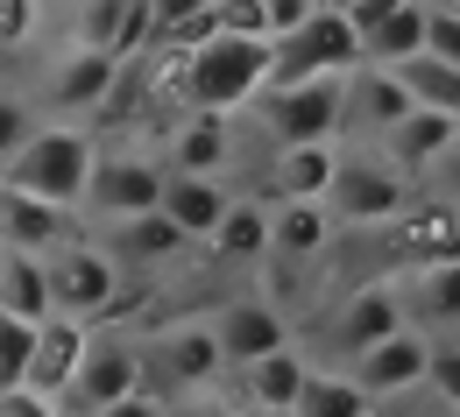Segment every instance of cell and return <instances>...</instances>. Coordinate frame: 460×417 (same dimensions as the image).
Wrapping results in <instances>:
<instances>
[{"label":"cell","mask_w":460,"mask_h":417,"mask_svg":"<svg viewBox=\"0 0 460 417\" xmlns=\"http://www.w3.org/2000/svg\"><path fill=\"white\" fill-rule=\"evenodd\" d=\"M425 417H460V411H454V404H439V396H432V411H425Z\"/></svg>","instance_id":"ee69618b"},{"label":"cell","mask_w":460,"mask_h":417,"mask_svg":"<svg viewBox=\"0 0 460 417\" xmlns=\"http://www.w3.org/2000/svg\"><path fill=\"white\" fill-rule=\"evenodd\" d=\"M114 262H171V255H184L191 240L177 234L164 213H142V220H120V227H107V240H100Z\"/></svg>","instance_id":"d4e9b609"},{"label":"cell","mask_w":460,"mask_h":417,"mask_svg":"<svg viewBox=\"0 0 460 417\" xmlns=\"http://www.w3.org/2000/svg\"><path fill=\"white\" fill-rule=\"evenodd\" d=\"M454 142H460V120L411 107V114H403L397 127H390V135L376 142V156H383V163H390V170H397L411 191H418V178H425V170H432V163H439V156H447Z\"/></svg>","instance_id":"9a60e30c"},{"label":"cell","mask_w":460,"mask_h":417,"mask_svg":"<svg viewBox=\"0 0 460 417\" xmlns=\"http://www.w3.org/2000/svg\"><path fill=\"white\" fill-rule=\"evenodd\" d=\"M305 375H312V361L297 354V347H277V354L248 361L241 368V411H290L297 404V389H305Z\"/></svg>","instance_id":"603a6c76"},{"label":"cell","mask_w":460,"mask_h":417,"mask_svg":"<svg viewBox=\"0 0 460 417\" xmlns=\"http://www.w3.org/2000/svg\"><path fill=\"white\" fill-rule=\"evenodd\" d=\"M418 57L454 64V71H460V14H439V7H425V50H418Z\"/></svg>","instance_id":"d6a6232c"},{"label":"cell","mask_w":460,"mask_h":417,"mask_svg":"<svg viewBox=\"0 0 460 417\" xmlns=\"http://www.w3.org/2000/svg\"><path fill=\"white\" fill-rule=\"evenodd\" d=\"M156 198H164V170L149 163V156H93V178H85V213L100 220V227H120V220H142V213H156Z\"/></svg>","instance_id":"ba28073f"},{"label":"cell","mask_w":460,"mask_h":417,"mask_svg":"<svg viewBox=\"0 0 460 417\" xmlns=\"http://www.w3.org/2000/svg\"><path fill=\"white\" fill-rule=\"evenodd\" d=\"M397 85L411 92V107H425V114H447V120H460V71H454V64L411 57V64H397Z\"/></svg>","instance_id":"83f0119b"},{"label":"cell","mask_w":460,"mask_h":417,"mask_svg":"<svg viewBox=\"0 0 460 417\" xmlns=\"http://www.w3.org/2000/svg\"><path fill=\"white\" fill-rule=\"evenodd\" d=\"M36 43V0H0V57Z\"/></svg>","instance_id":"e575fe53"},{"label":"cell","mask_w":460,"mask_h":417,"mask_svg":"<svg viewBox=\"0 0 460 417\" xmlns=\"http://www.w3.org/2000/svg\"><path fill=\"white\" fill-rule=\"evenodd\" d=\"M206 0H149V22H156V36H171L177 22H191Z\"/></svg>","instance_id":"ab89813d"},{"label":"cell","mask_w":460,"mask_h":417,"mask_svg":"<svg viewBox=\"0 0 460 417\" xmlns=\"http://www.w3.org/2000/svg\"><path fill=\"white\" fill-rule=\"evenodd\" d=\"M64 240H71V213L22 198V191H0V248L7 255H58Z\"/></svg>","instance_id":"e0dca14e"},{"label":"cell","mask_w":460,"mask_h":417,"mask_svg":"<svg viewBox=\"0 0 460 417\" xmlns=\"http://www.w3.org/2000/svg\"><path fill=\"white\" fill-rule=\"evenodd\" d=\"M213 255H220V262L270 255V213H262V198H227V213H220V227H213Z\"/></svg>","instance_id":"4316f807"},{"label":"cell","mask_w":460,"mask_h":417,"mask_svg":"<svg viewBox=\"0 0 460 417\" xmlns=\"http://www.w3.org/2000/svg\"><path fill=\"white\" fill-rule=\"evenodd\" d=\"M0 417H64V411L36 389H0Z\"/></svg>","instance_id":"f35d334b"},{"label":"cell","mask_w":460,"mask_h":417,"mask_svg":"<svg viewBox=\"0 0 460 417\" xmlns=\"http://www.w3.org/2000/svg\"><path fill=\"white\" fill-rule=\"evenodd\" d=\"M29 354H36V326H22V318L0 311V389H22Z\"/></svg>","instance_id":"4dcf8cb0"},{"label":"cell","mask_w":460,"mask_h":417,"mask_svg":"<svg viewBox=\"0 0 460 417\" xmlns=\"http://www.w3.org/2000/svg\"><path fill=\"white\" fill-rule=\"evenodd\" d=\"M93 135L78 120H36V135L7 156L0 170V191H22V198H43L58 213H78L85 198V178H93Z\"/></svg>","instance_id":"6da1fadb"},{"label":"cell","mask_w":460,"mask_h":417,"mask_svg":"<svg viewBox=\"0 0 460 417\" xmlns=\"http://www.w3.org/2000/svg\"><path fill=\"white\" fill-rule=\"evenodd\" d=\"M326 248H333L326 205H277V213H270V255H277V262H312V255H326Z\"/></svg>","instance_id":"cb8c5ba5"},{"label":"cell","mask_w":460,"mask_h":417,"mask_svg":"<svg viewBox=\"0 0 460 417\" xmlns=\"http://www.w3.org/2000/svg\"><path fill=\"white\" fill-rule=\"evenodd\" d=\"M43 276H50V311L64 318H93L120 291V262L100 240H64L58 255H43Z\"/></svg>","instance_id":"52a82bcc"},{"label":"cell","mask_w":460,"mask_h":417,"mask_svg":"<svg viewBox=\"0 0 460 417\" xmlns=\"http://www.w3.org/2000/svg\"><path fill=\"white\" fill-rule=\"evenodd\" d=\"M390 248H397V262L418 276V269H447L460 262V220L454 205H439V198H418V205H403L397 220H390Z\"/></svg>","instance_id":"4fadbf2b"},{"label":"cell","mask_w":460,"mask_h":417,"mask_svg":"<svg viewBox=\"0 0 460 417\" xmlns=\"http://www.w3.org/2000/svg\"><path fill=\"white\" fill-rule=\"evenodd\" d=\"M341 85H347V78L270 85V92H255L248 120H255L277 149H297V142H333V135H341Z\"/></svg>","instance_id":"277c9868"},{"label":"cell","mask_w":460,"mask_h":417,"mask_svg":"<svg viewBox=\"0 0 460 417\" xmlns=\"http://www.w3.org/2000/svg\"><path fill=\"white\" fill-rule=\"evenodd\" d=\"M411 318H403V291L397 283H361V291H347V304L333 311V326H326V340H333V354H368L376 340H390L403 333Z\"/></svg>","instance_id":"7c38bea8"},{"label":"cell","mask_w":460,"mask_h":417,"mask_svg":"<svg viewBox=\"0 0 460 417\" xmlns=\"http://www.w3.org/2000/svg\"><path fill=\"white\" fill-rule=\"evenodd\" d=\"M241 417H290V411H241Z\"/></svg>","instance_id":"f6af8a7d"},{"label":"cell","mask_w":460,"mask_h":417,"mask_svg":"<svg viewBox=\"0 0 460 417\" xmlns=\"http://www.w3.org/2000/svg\"><path fill=\"white\" fill-rule=\"evenodd\" d=\"M403 311L432 318L439 333L460 326V262H447V269H418V276L403 283Z\"/></svg>","instance_id":"f1b7e54d"},{"label":"cell","mask_w":460,"mask_h":417,"mask_svg":"<svg viewBox=\"0 0 460 417\" xmlns=\"http://www.w3.org/2000/svg\"><path fill=\"white\" fill-rule=\"evenodd\" d=\"M142 361H156V375H171L177 389H206V382L220 375V347H213L206 326H171V333H156Z\"/></svg>","instance_id":"44dd1931"},{"label":"cell","mask_w":460,"mask_h":417,"mask_svg":"<svg viewBox=\"0 0 460 417\" xmlns=\"http://www.w3.org/2000/svg\"><path fill=\"white\" fill-rule=\"evenodd\" d=\"M213 22H220V36L270 43V29H262V0H213Z\"/></svg>","instance_id":"1f68e13d"},{"label":"cell","mask_w":460,"mask_h":417,"mask_svg":"<svg viewBox=\"0 0 460 417\" xmlns=\"http://www.w3.org/2000/svg\"><path fill=\"white\" fill-rule=\"evenodd\" d=\"M93 417H164V404H149V396H128V404H107V411Z\"/></svg>","instance_id":"60d3db41"},{"label":"cell","mask_w":460,"mask_h":417,"mask_svg":"<svg viewBox=\"0 0 460 417\" xmlns=\"http://www.w3.org/2000/svg\"><path fill=\"white\" fill-rule=\"evenodd\" d=\"M347 29L361 43V64H376V71H397L425 50V7L418 0H361L347 14Z\"/></svg>","instance_id":"30bf717a"},{"label":"cell","mask_w":460,"mask_h":417,"mask_svg":"<svg viewBox=\"0 0 460 417\" xmlns=\"http://www.w3.org/2000/svg\"><path fill=\"white\" fill-rule=\"evenodd\" d=\"M425 361H432V340L418 333V326H403L390 340H376L368 354L347 361V382L368 396V404H397L411 389H425Z\"/></svg>","instance_id":"9c48e42d"},{"label":"cell","mask_w":460,"mask_h":417,"mask_svg":"<svg viewBox=\"0 0 460 417\" xmlns=\"http://www.w3.org/2000/svg\"><path fill=\"white\" fill-rule=\"evenodd\" d=\"M29 135H36V107L14 100V92H0V170H7V156H14Z\"/></svg>","instance_id":"836d02e7"},{"label":"cell","mask_w":460,"mask_h":417,"mask_svg":"<svg viewBox=\"0 0 460 417\" xmlns=\"http://www.w3.org/2000/svg\"><path fill=\"white\" fill-rule=\"evenodd\" d=\"M418 191L376 156V149H361V156H347L341 149V163H333V184H326V220L333 227H390L403 205H411Z\"/></svg>","instance_id":"3957f363"},{"label":"cell","mask_w":460,"mask_h":417,"mask_svg":"<svg viewBox=\"0 0 460 417\" xmlns=\"http://www.w3.org/2000/svg\"><path fill=\"white\" fill-rule=\"evenodd\" d=\"M0 311L22 318V326H43V318H50V276H43V255H7V262H0Z\"/></svg>","instance_id":"484cf974"},{"label":"cell","mask_w":460,"mask_h":417,"mask_svg":"<svg viewBox=\"0 0 460 417\" xmlns=\"http://www.w3.org/2000/svg\"><path fill=\"white\" fill-rule=\"evenodd\" d=\"M142 375H149V361L142 347H128L114 333H93L85 340V361H78V375H71V389H64V417H93L107 411V404H128V396H142Z\"/></svg>","instance_id":"8992f818"},{"label":"cell","mask_w":460,"mask_h":417,"mask_svg":"<svg viewBox=\"0 0 460 417\" xmlns=\"http://www.w3.org/2000/svg\"><path fill=\"white\" fill-rule=\"evenodd\" d=\"M290 417H368V396H361L347 375L312 368V375H305V389H297V404H290Z\"/></svg>","instance_id":"f546056e"},{"label":"cell","mask_w":460,"mask_h":417,"mask_svg":"<svg viewBox=\"0 0 460 417\" xmlns=\"http://www.w3.org/2000/svg\"><path fill=\"white\" fill-rule=\"evenodd\" d=\"M411 114V92L397 85V71H376V64H361V71H347L341 85V135H361L368 149Z\"/></svg>","instance_id":"8fae6325"},{"label":"cell","mask_w":460,"mask_h":417,"mask_svg":"<svg viewBox=\"0 0 460 417\" xmlns=\"http://www.w3.org/2000/svg\"><path fill=\"white\" fill-rule=\"evenodd\" d=\"M234 163V120L184 114L171 127V178H220Z\"/></svg>","instance_id":"ac0fdd59"},{"label":"cell","mask_w":460,"mask_h":417,"mask_svg":"<svg viewBox=\"0 0 460 417\" xmlns=\"http://www.w3.org/2000/svg\"><path fill=\"white\" fill-rule=\"evenodd\" d=\"M425 389L460 411V347H432V361H425Z\"/></svg>","instance_id":"d590c367"},{"label":"cell","mask_w":460,"mask_h":417,"mask_svg":"<svg viewBox=\"0 0 460 417\" xmlns=\"http://www.w3.org/2000/svg\"><path fill=\"white\" fill-rule=\"evenodd\" d=\"M206 333H213V347H220V361H227V368H248V361H262V354H277V347H290L284 311H277V304H262V298L220 304V318H213Z\"/></svg>","instance_id":"5bb4252c"},{"label":"cell","mask_w":460,"mask_h":417,"mask_svg":"<svg viewBox=\"0 0 460 417\" xmlns=\"http://www.w3.org/2000/svg\"><path fill=\"white\" fill-rule=\"evenodd\" d=\"M418 7H439V14H460V0H418Z\"/></svg>","instance_id":"7bdbcfd3"},{"label":"cell","mask_w":460,"mask_h":417,"mask_svg":"<svg viewBox=\"0 0 460 417\" xmlns=\"http://www.w3.org/2000/svg\"><path fill=\"white\" fill-rule=\"evenodd\" d=\"M114 78H120V64L107 50H71L58 64V78H50V107L58 114H100V100L114 92Z\"/></svg>","instance_id":"7402d4cb"},{"label":"cell","mask_w":460,"mask_h":417,"mask_svg":"<svg viewBox=\"0 0 460 417\" xmlns=\"http://www.w3.org/2000/svg\"><path fill=\"white\" fill-rule=\"evenodd\" d=\"M270 85V43H241V36H213L206 50L184 57V78H177V100L191 114H248L255 92Z\"/></svg>","instance_id":"7a4b0ae2"},{"label":"cell","mask_w":460,"mask_h":417,"mask_svg":"<svg viewBox=\"0 0 460 417\" xmlns=\"http://www.w3.org/2000/svg\"><path fill=\"white\" fill-rule=\"evenodd\" d=\"M312 7H319V14H341V22H347V14L361 7V0H312Z\"/></svg>","instance_id":"b9f144b4"},{"label":"cell","mask_w":460,"mask_h":417,"mask_svg":"<svg viewBox=\"0 0 460 417\" xmlns=\"http://www.w3.org/2000/svg\"><path fill=\"white\" fill-rule=\"evenodd\" d=\"M85 340H93V326H85V318H64V311H50V318L36 326V354H29L22 389H36V396L64 404V389H71V375H78V361H85Z\"/></svg>","instance_id":"2e32d148"},{"label":"cell","mask_w":460,"mask_h":417,"mask_svg":"<svg viewBox=\"0 0 460 417\" xmlns=\"http://www.w3.org/2000/svg\"><path fill=\"white\" fill-rule=\"evenodd\" d=\"M347 71H361V43L341 14H312L305 29L270 43V85H312V78H347Z\"/></svg>","instance_id":"5b68a950"},{"label":"cell","mask_w":460,"mask_h":417,"mask_svg":"<svg viewBox=\"0 0 460 417\" xmlns=\"http://www.w3.org/2000/svg\"><path fill=\"white\" fill-rule=\"evenodd\" d=\"M333 163H341V142H297V149H277L270 191H277L284 205H319L326 184H333Z\"/></svg>","instance_id":"ffe728a7"},{"label":"cell","mask_w":460,"mask_h":417,"mask_svg":"<svg viewBox=\"0 0 460 417\" xmlns=\"http://www.w3.org/2000/svg\"><path fill=\"white\" fill-rule=\"evenodd\" d=\"M0 262H7V248H0Z\"/></svg>","instance_id":"bcb514c9"},{"label":"cell","mask_w":460,"mask_h":417,"mask_svg":"<svg viewBox=\"0 0 460 417\" xmlns=\"http://www.w3.org/2000/svg\"><path fill=\"white\" fill-rule=\"evenodd\" d=\"M227 198H234V191L220 178H171V170H164V198H156V213H164L184 240H213L220 213H227Z\"/></svg>","instance_id":"d6986e66"},{"label":"cell","mask_w":460,"mask_h":417,"mask_svg":"<svg viewBox=\"0 0 460 417\" xmlns=\"http://www.w3.org/2000/svg\"><path fill=\"white\" fill-rule=\"evenodd\" d=\"M312 14H319L312 0H262V29H270V43H277V36H290V29H305Z\"/></svg>","instance_id":"74e56055"},{"label":"cell","mask_w":460,"mask_h":417,"mask_svg":"<svg viewBox=\"0 0 460 417\" xmlns=\"http://www.w3.org/2000/svg\"><path fill=\"white\" fill-rule=\"evenodd\" d=\"M418 198H439V205H460V142L418 178Z\"/></svg>","instance_id":"8d00e7d4"}]
</instances>
